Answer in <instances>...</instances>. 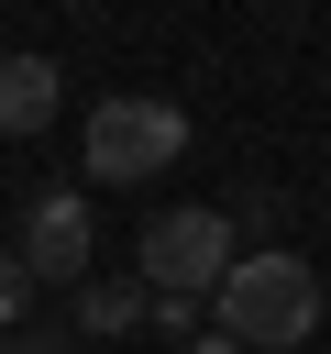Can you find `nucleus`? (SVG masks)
Returning <instances> with one entry per match:
<instances>
[{
  "mask_svg": "<svg viewBox=\"0 0 331 354\" xmlns=\"http://www.w3.org/2000/svg\"><path fill=\"white\" fill-rule=\"evenodd\" d=\"M22 277L33 288H88V199L77 188H44L22 210Z\"/></svg>",
  "mask_w": 331,
  "mask_h": 354,
  "instance_id": "4",
  "label": "nucleus"
},
{
  "mask_svg": "<svg viewBox=\"0 0 331 354\" xmlns=\"http://www.w3.org/2000/svg\"><path fill=\"white\" fill-rule=\"evenodd\" d=\"M143 310H154L143 277H88V288H77V332H132Z\"/></svg>",
  "mask_w": 331,
  "mask_h": 354,
  "instance_id": "6",
  "label": "nucleus"
},
{
  "mask_svg": "<svg viewBox=\"0 0 331 354\" xmlns=\"http://www.w3.org/2000/svg\"><path fill=\"white\" fill-rule=\"evenodd\" d=\"M132 266H143L154 299H210L232 277V221L221 210H154L143 243H132Z\"/></svg>",
  "mask_w": 331,
  "mask_h": 354,
  "instance_id": "2",
  "label": "nucleus"
},
{
  "mask_svg": "<svg viewBox=\"0 0 331 354\" xmlns=\"http://www.w3.org/2000/svg\"><path fill=\"white\" fill-rule=\"evenodd\" d=\"M210 310H221V343L287 354V343H309V321H320V277H309L287 243H265V254H232V277L210 288Z\"/></svg>",
  "mask_w": 331,
  "mask_h": 354,
  "instance_id": "1",
  "label": "nucleus"
},
{
  "mask_svg": "<svg viewBox=\"0 0 331 354\" xmlns=\"http://www.w3.org/2000/svg\"><path fill=\"white\" fill-rule=\"evenodd\" d=\"M22 299H33V277H22V254H0V321H22Z\"/></svg>",
  "mask_w": 331,
  "mask_h": 354,
  "instance_id": "7",
  "label": "nucleus"
},
{
  "mask_svg": "<svg viewBox=\"0 0 331 354\" xmlns=\"http://www.w3.org/2000/svg\"><path fill=\"white\" fill-rule=\"evenodd\" d=\"M177 144H188V111L177 100H99V122H88V177H154V166H177Z\"/></svg>",
  "mask_w": 331,
  "mask_h": 354,
  "instance_id": "3",
  "label": "nucleus"
},
{
  "mask_svg": "<svg viewBox=\"0 0 331 354\" xmlns=\"http://www.w3.org/2000/svg\"><path fill=\"white\" fill-rule=\"evenodd\" d=\"M55 55H0V133H44L55 122Z\"/></svg>",
  "mask_w": 331,
  "mask_h": 354,
  "instance_id": "5",
  "label": "nucleus"
},
{
  "mask_svg": "<svg viewBox=\"0 0 331 354\" xmlns=\"http://www.w3.org/2000/svg\"><path fill=\"white\" fill-rule=\"evenodd\" d=\"M177 354H243V343H221V332H199V343H177Z\"/></svg>",
  "mask_w": 331,
  "mask_h": 354,
  "instance_id": "8",
  "label": "nucleus"
}]
</instances>
